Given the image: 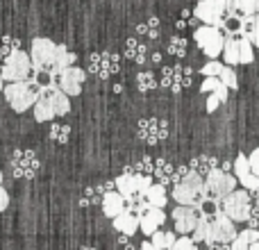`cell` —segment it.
<instances>
[{
    "mask_svg": "<svg viewBox=\"0 0 259 250\" xmlns=\"http://www.w3.org/2000/svg\"><path fill=\"white\" fill-rule=\"evenodd\" d=\"M193 12H196V18H200L205 25L223 30L228 14H232V0H200Z\"/></svg>",
    "mask_w": 259,
    "mask_h": 250,
    "instance_id": "obj_7",
    "label": "cell"
},
{
    "mask_svg": "<svg viewBox=\"0 0 259 250\" xmlns=\"http://www.w3.org/2000/svg\"><path fill=\"white\" fill-rule=\"evenodd\" d=\"M175 241H178V234L173 230H157L150 237L152 248H157V250H170L175 246Z\"/></svg>",
    "mask_w": 259,
    "mask_h": 250,
    "instance_id": "obj_23",
    "label": "cell"
},
{
    "mask_svg": "<svg viewBox=\"0 0 259 250\" xmlns=\"http://www.w3.org/2000/svg\"><path fill=\"white\" fill-rule=\"evenodd\" d=\"M12 171L16 178H23V180H30L36 175L39 171V157H36L34 150H16L12 157Z\"/></svg>",
    "mask_w": 259,
    "mask_h": 250,
    "instance_id": "obj_11",
    "label": "cell"
},
{
    "mask_svg": "<svg viewBox=\"0 0 259 250\" xmlns=\"http://www.w3.org/2000/svg\"><path fill=\"white\" fill-rule=\"evenodd\" d=\"M84 80H87V71L80 66H68L64 68L62 73L57 75V87L68 96H80L82 94V87H84Z\"/></svg>",
    "mask_w": 259,
    "mask_h": 250,
    "instance_id": "obj_10",
    "label": "cell"
},
{
    "mask_svg": "<svg viewBox=\"0 0 259 250\" xmlns=\"http://www.w3.org/2000/svg\"><path fill=\"white\" fill-rule=\"evenodd\" d=\"M71 112V98L57 85H41L34 100V121L48 123Z\"/></svg>",
    "mask_w": 259,
    "mask_h": 250,
    "instance_id": "obj_2",
    "label": "cell"
},
{
    "mask_svg": "<svg viewBox=\"0 0 259 250\" xmlns=\"http://www.w3.org/2000/svg\"><path fill=\"white\" fill-rule=\"evenodd\" d=\"M170 46H173V48H168L170 53H175V55H184V50H182L184 41H182V39H175V41H173V44H170Z\"/></svg>",
    "mask_w": 259,
    "mask_h": 250,
    "instance_id": "obj_35",
    "label": "cell"
},
{
    "mask_svg": "<svg viewBox=\"0 0 259 250\" xmlns=\"http://www.w3.org/2000/svg\"><path fill=\"white\" fill-rule=\"evenodd\" d=\"M239 34L246 36V39H250L252 46L259 48V14H255V16H241Z\"/></svg>",
    "mask_w": 259,
    "mask_h": 250,
    "instance_id": "obj_19",
    "label": "cell"
},
{
    "mask_svg": "<svg viewBox=\"0 0 259 250\" xmlns=\"http://www.w3.org/2000/svg\"><path fill=\"white\" fill-rule=\"evenodd\" d=\"M170 216H173V223H175V234H180V237H189V234L196 230L198 225V219H200V214H198V210H193V207H184V205H178L173 212H170Z\"/></svg>",
    "mask_w": 259,
    "mask_h": 250,
    "instance_id": "obj_13",
    "label": "cell"
},
{
    "mask_svg": "<svg viewBox=\"0 0 259 250\" xmlns=\"http://www.w3.org/2000/svg\"><path fill=\"white\" fill-rule=\"evenodd\" d=\"M221 212L228 216L232 223H243L250 219V196L246 189H234L232 193L221 200Z\"/></svg>",
    "mask_w": 259,
    "mask_h": 250,
    "instance_id": "obj_8",
    "label": "cell"
},
{
    "mask_svg": "<svg viewBox=\"0 0 259 250\" xmlns=\"http://www.w3.org/2000/svg\"><path fill=\"white\" fill-rule=\"evenodd\" d=\"M32 71V62H30V53L25 50H14L7 57L3 59V66H0V80L3 82H21L27 80Z\"/></svg>",
    "mask_w": 259,
    "mask_h": 250,
    "instance_id": "obj_6",
    "label": "cell"
},
{
    "mask_svg": "<svg viewBox=\"0 0 259 250\" xmlns=\"http://www.w3.org/2000/svg\"><path fill=\"white\" fill-rule=\"evenodd\" d=\"M82 250H94V248H82Z\"/></svg>",
    "mask_w": 259,
    "mask_h": 250,
    "instance_id": "obj_39",
    "label": "cell"
},
{
    "mask_svg": "<svg viewBox=\"0 0 259 250\" xmlns=\"http://www.w3.org/2000/svg\"><path fill=\"white\" fill-rule=\"evenodd\" d=\"M219 80L223 82L225 87H228V91H237L239 89V77H237V71H234L232 66H223Z\"/></svg>",
    "mask_w": 259,
    "mask_h": 250,
    "instance_id": "obj_28",
    "label": "cell"
},
{
    "mask_svg": "<svg viewBox=\"0 0 259 250\" xmlns=\"http://www.w3.org/2000/svg\"><path fill=\"white\" fill-rule=\"evenodd\" d=\"M223 57H225V64H228V66H237L239 64V41L234 39V36H228V39H225Z\"/></svg>",
    "mask_w": 259,
    "mask_h": 250,
    "instance_id": "obj_25",
    "label": "cell"
},
{
    "mask_svg": "<svg viewBox=\"0 0 259 250\" xmlns=\"http://www.w3.org/2000/svg\"><path fill=\"white\" fill-rule=\"evenodd\" d=\"M237 178L230 173H225V171H209L207 173V180L205 184H202V193H205V200L207 202H214V205H221V200H223L228 193H232L234 189H237Z\"/></svg>",
    "mask_w": 259,
    "mask_h": 250,
    "instance_id": "obj_5",
    "label": "cell"
},
{
    "mask_svg": "<svg viewBox=\"0 0 259 250\" xmlns=\"http://www.w3.org/2000/svg\"><path fill=\"white\" fill-rule=\"evenodd\" d=\"M193 39H196L198 48L207 55L209 59H219L223 55V46H225V36L219 27L211 25H202L193 32Z\"/></svg>",
    "mask_w": 259,
    "mask_h": 250,
    "instance_id": "obj_9",
    "label": "cell"
},
{
    "mask_svg": "<svg viewBox=\"0 0 259 250\" xmlns=\"http://www.w3.org/2000/svg\"><path fill=\"white\" fill-rule=\"evenodd\" d=\"M191 239H193L196 243H211V221L207 219V216L200 214L196 230L191 232Z\"/></svg>",
    "mask_w": 259,
    "mask_h": 250,
    "instance_id": "obj_24",
    "label": "cell"
},
{
    "mask_svg": "<svg viewBox=\"0 0 259 250\" xmlns=\"http://www.w3.org/2000/svg\"><path fill=\"white\" fill-rule=\"evenodd\" d=\"M39 87L41 85L34 80V77H27V80L9 82V85H5L3 87V96H5V100L9 103V107H12L14 112L23 114V112H27L30 107H34Z\"/></svg>",
    "mask_w": 259,
    "mask_h": 250,
    "instance_id": "obj_3",
    "label": "cell"
},
{
    "mask_svg": "<svg viewBox=\"0 0 259 250\" xmlns=\"http://www.w3.org/2000/svg\"><path fill=\"white\" fill-rule=\"evenodd\" d=\"M164 221H166V212L159 210V207L146 205L141 212H139V230H141L146 237H152V234L164 225Z\"/></svg>",
    "mask_w": 259,
    "mask_h": 250,
    "instance_id": "obj_15",
    "label": "cell"
},
{
    "mask_svg": "<svg viewBox=\"0 0 259 250\" xmlns=\"http://www.w3.org/2000/svg\"><path fill=\"white\" fill-rule=\"evenodd\" d=\"M223 66H225V64H221L219 59H209V62H207L205 66L200 68V73H202L205 77H219L221 71H223Z\"/></svg>",
    "mask_w": 259,
    "mask_h": 250,
    "instance_id": "obj_31",
    "label": "cell"
},
{
    "mask_svg": "<svg viewBox=\"0 0 259 250\" xmlns=\"http://www.w3.org/2000/svg\"><path fill=\"white\" fill-rule=\"evenodd\" d=\"M232 9L241 12V16H255L259 14V0H232Z\"/></svg>",
    "mask_w": 259,
    "mask_h": 250,
    "instance_id": "obj_27",
    "label": "cell"
},
{
    "mask_svg": "<svg viewBox=\"0 0 259 250\" xmlns=\"http://www.w3.org/2000/svg\"><path fill=\"white\" fill-rule=\"evenodd\" d=\"M91 73H96V75L100 77H107L112 75L114 71H118V57H114V55H91Z\"/></svg>",
    "mask_w": 259,
    "mask_h": 250,
    "instance_id": "obj_16",
    "label": "cell"
},
{
    "mask_svg": "<svg viewBox=\"0 0 259 250\" xmlns=\"http://www.w3.org/2000/svg\"><path fill=\"white\" fill-rule=\"evenodd\" d=\"M0 96H3V80H0Z\"/></svg>",
    "mask_w": 259,
    "mask_h": 250,
    "instance_id": "obj_38",
    "label": "cell"
},
{
    "mask_svg": "<svg viewBox=\"0 0 259 250\" xmlns=\"http://www.w3.org/2000/svg\"><path fill=\"white\" fill-rule=\"evenodd\" d=\"M9 207V193L3 187V171H0V212H5Z\"/></svg>",
    "mask_w": 259,
    "mask_h": 250,
    "instance_id": "obj_33",
    "label": "cell"
},
{
    "mask_svg": "<svg viewBox=\"0 0 259 250\" xmlns=\"http://www.w3.org/2000/svg\"><path fill=\"white\" fill-rule=\"evenodd\" d=\"M139 250H157V248H152V243L146 241V243H141V248H139Z\"/></svg>",
    "mask_w": 259,
    "mask_h": 250,
    "instance_id": "obj_36",
    "label": "cell"
},
{
    "mask_svg": "<svg viewBox=\"0 0 259 250\" xmlns=\"http://www.w3.org/2000/svg\"><path fill=\"white\" fill-rule=\"evenodd\" d=\"M202 184L205 180L200 178L198 173H187L178 184L173 187V200L178 205H184V207H193V210H205V193H202Z\"/></svg>",
    "mask_w": 259,
    "mask_h": 250,
    "instance_id": "obj_4",
    "label": "cell"
},
{
    "mask_svg": "<svg viewBox=\"0 0 259 250\" xmlns=\"http://www.w3.org/2000/svg\"><path fill=\"white\" fill-rule=\"evenodd\" d=\"M200 91H205V94H209V96H216V98H219V103H225V100H228V94H230L228 87H225L219 77H205Z\"/></svg>",
    "mask_w": 259,
    "mask_h": 250,
    "instance_id": "obj_21",
    "label": "cell"
},
{
    "mask_svg": "<svg viewBox=\"0 0 259 250\" xmlns=\"http://www.w3.org/2000/svg\"><path fill=\"white\" fill-rule=\"evenodd\" d=\"M30 62L34 73L39 75H48V77H57L64 68L73 66L75 55L62 44H55L48 36H36L32 39V48H30Z\"/></svg>",
    "mask_w": 259,
    "mask_h": 250,
    "instance_id": "obj_1",
    "label": "cell"
},
{
    "mask_svg": "<svg viewBox=\"0 0 259 250\" xmlns=\"http://www.w3.org/2000/svg\"><path fill=\"white\" fill-rule=\"evenodd\" d=\"M125 210H127V202L118 191H107L103 196V212L107 219H116V216Z\"/></svg>",
    "mask_w": 259,
    "mask_h": 250,
    "instance_id": "obj_18",
    "label": "cell"
},
{
    "mask_svg": "<svg viewBox=\"0 0 259 250\" xmlns=\"http://www.w3.org/2000/svg\"><path fill=\"white\" fill-rule=\"evenodd\" d=\"M170 250H198V243L191 237H178V241Z\"/></svg>",
    "mask_w": 259,
    "mask_h": 250,
    "instance_id": "obj_32",
    "label": "cell"
},
{
    "mask_svg": "<svg viewBox=\"0 0 259 250\" xmlns=\"http://www.w3.org/2000/svg\"><path fill=\"white\" fill-rule=\"evenodd\" d=\"M112 221H114V230L125 234V237H132V234L139 230V214H134V210L121 212V214Z\"/></svg>",
    "mask_w": 259,
    "mask_h": 250,
    "instance_id": "obj_17",
    "label": "cell"
},
{
    "mask_svg": "<svg viewBox=\"0 0 259 250\" xmlns=\"http://www.w3.org/2000/svg\"><path fill=\"white\" fill-rule=\"evenodd\" d=\"M255 241H259V230H255V228L241 230V232L237 234V239L230 243V250H250V246Z\"/></svg>",
    "mask_w": 259,
    "mask_h": 250,
    "instance_id": "obj_22",
    "label": "cell"
},
{
    "mask_svg": "<svg viewBox=\"0 0 259 250\" xmlns=\"http://www.w3.org/2000/svg\"><path fill=\"white\" fill-rule=\"evenodd\" d=\"M137 87H139L141 91H150V89H155V87H157L155 75H152L150 71L139 73V75H137Z\"/></svg>",
    "mask_w": 259,
    "mask_h": 250,
    "instance_id": "obj_30",
    "label": "cell"
},
{
    "mask_svg": "<svg viewBox=\"0 0 259 250\" xmlns=\"http://www.w3.org/2000/svg\"><path fill=\"white\" fill-rule=\"evenodd\" d=\"M250 250H259V241H255V243H252V246H250Z\"/></svg>",
    "mask_w": 259,
    "mask_h": 250,
    "instance_id": "obj_37",
    "label": "cell"
},
{
    "mask_svg": "<svg viewBox=\"0 0 259 250\" xmlns=\"http://www.w3.org/2000/svg\"><path fill=\"white\" fill-rule=\"evenodd\" d=\"M232 169H234V178H237V182L241 184V189H246V191H259V178L252 173L250 164H248V155L239 152L234 164H232Z\"/></svg>",
    "mask_w": 259,
    "mask_h": 250,
    "instance_id": "obj_14",
    "label": "cell"
},
{
    "mask_svg": "<svg viewBox=\"0 0 259 250\" xmlns=\"http://www.w3.org/2000/svg\"><path fill=\"white\" fill-rule=\"evenodd\" d=\"M239 230H237V223L228 219L221 210H216V219L211 221V243H221V246H228L237 239Z\"/></svg>",
    "mask_w": 259,
    "mask_h": 250,
    "instance_id": "obj_12",
    "label": "cell"
},
{
    "mask_svg": "<svg viewBox=\"0 0 259 250\" xmlns=\"http://www.w3.org/2000/svg\"><path fill=\"white\" fill-rule=\"evenodd\" d=\"M68 137H71V128L64 123H53L50 128V139H55L57 143H66Z\"/></svg>",
    "mask_w": 259,
    "mask_h": 250,
    "instance_id": "obj_29",
    "label": "cell"
},
{
    "mask_svg": "<svg viewBox=\"0 0 259 250\" xmlns=\"http://www.w3.org/2000/svg\"><path fill=\"white\" fill-rule=\"evenodd\" d=\"M143 198H146L148 207H159V210H164L166 202H168V193H166V189L161 184H150V189L146 191Z\"/></svg>",
    "mask_w": 259,
    "mask_h": 250,
    "instance_id": "obj_20",
    "label": "cell"
},
{
    "mask_svg": "<svg viewBox=\"0 0 259 250\" xmlns=\"http://www.w3.org/2000/svg\"><path fill=\"white\" fill-rule=\"evenodd\" d=\"M239 64H252L255 62V48H252V41L246 36H239Z\"/></svg>",
    "mask_w": 259,
    "mask_h": 250,
    "instance_id": "obj_26",
    "label": "cell"
},
{
    "mask_svg": "<svg viewBox=\"0 0 259 250\" xmlns=\"http://www.w3.org/2000/svg\"><path fill=\"white\" fill-rule=\"evenodd\" d=\"M248 164H250L252 173L259 178V148H257V150H252V155H248Z\"/></svg>",
    "mask_w": 259,
    "mask_h": 250,
    "instance_id": "obj_34",
    "label": "cell"
}]
</instances>
